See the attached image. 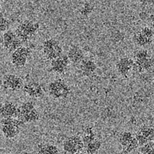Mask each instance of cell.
<instances>
[{
  "mask_svg": "<svg viewBox=\"0 0 154 154\" xmlns=\"http://www.w3.org/2000/svg\"><path fill=\"white\" fill-rule=\"evenodd\" d=\"M49 96L56 100H65L69 96L71 89L66 82L62 79H57L49 82L48 85Z\"/></svg>",
  "mask_w": 154,
  "mask_h": 154,
  "instance_id": "3",
  "label": "cell"
},
{
  "mask_svg": "<svg viewBox=\"0 0 154 154\" xmlns=\"http://www.w3.org/2000/svg\"><path fill=\"white\" fill-rule=\"evenodd\" d=\"M38 29L39 25L38 23L26 19L18 25L15 32L21 42L24 44L29 42L35 36Z\"/></svg>",
  "mask_w": 154,
  "mask_h": 154,
  "instance_id": "1",
  "label": "cell"
},
{
  "mask_svg": "<svg viewBox=\"0 0 154 154\" xmlns=\"http://www.w3.org/2000/svg\"><path fill=\"white\" fill-rule=\"evenodd\" d=\"M67 56L71 63H80L82 60L85 59V54L82 48L78 46H72L69 48V49L67 52Z\"/></svg>",
  "mask_w": 154,
  "mask_h": 154,
  "instance_id": "16",
  "label": "cell"
},
{
  "mask_svg": "<svg viewBox=\"0 0 154 154\" xmlns=\"http://www.w3.org/2000/svg\"><path fill=\"white\" fill-rule=\"evenodd\" d=\"M153 39L148 38L146 35H144L142 32L140 30L135 33L134 36H133V42L137 46H140V47H146L147 46L151 45Z\"/></svg>",
  "mask_w": 154,
  "mask_h": 154,
  "instance_id": "17",
  "label": "cell"
},
{
  "mask_svg": "<svg viewBox=\"0 0 154 154\" xmlns=\"http://www.w3.org/2000/svg\"><path fill=\"white\" fill-rule=\"evenodd\" d=\"M18 108L14 103L11 101H5L1 104L0 116L1 119L3 118H16L18 114Z\"/></svg>",
  "mask_w": 154,
  "mask_h": 154,
  "instance_id": "14",
  "label": "cell"
},
{
  "mask_svg": "<svg viewBox=\"0 0 154 154\" xmlns=\"http://www.w3.org/2000/svg\"><path fill=\"white\" fill-rule=\"evenodd\" d=\"M139 151L141 154H154V141L147 143L145 145L139 147Z\"/></svg>",
  "mask_w": 154,
  "mask_h": 154,
  "instance_id": "24",
  "label": "cell"
},
{
  "mask_svg": "<svg viewBox=\"0 0 154 154\" xmlns=\"http://www.w3.org/2000/svg\"><path fill=\"white\" fill-rule=\"evenodd\" d=\"M40 114L35 107L33 102H25L18 108L17 119L24 124L35 123L39 119Z\"/></svg>",
  "mask_w": 154,
  "mask_h": 154,
  "instance_id": "2",
  "label": "cell"
},
{
  "mask_svg": "<svg viewBox=\"0 0 154 154\" xmlns=\"http://www.w3.org/2000/svg\"><path fill=\"white\" fill-rule=\"evenodd\" d=\"M148 20L150 23H154V13H152L149 16V18H148Z\"/></svg>",
  "mask_w": 154,
  "mask_h": 154,
  "instance_id": "28",
  "label": "cell"
},
{
  "mask_svg": "<svg viewBox=\"0 0 154 154\" xmlns=\"http://www.w3.org/2000/svg\"><path fill=\"white\" fill-rule=\"evenodd\" d=\"M102 147V141L96 137L95 140L84 146L85 151L87 154H98Z\"/></svg>",
  "mask_w": 154,
  "mask_h": 154,
  "instance_id": "20",
  "label": "cell"
},
{
  "mask_svg": "<svg viewBox=\"0 0 154 154\" xmlns=\"http://www.w3.org/2000/svg\"><path fill=\"white\" fill-rule=\"evenodd\" d=\"M42 51L44 57L47 60L53 61L63 55V46L54 38H46L42 44Z\"/></svg>",
  "mask_w": 154,
  "mask_h": 154,
  "instance_id": "5",
  "label": "cell"
},
{
  "mask_svg": "<svg viewBox=\"0 0 154 154\" xmlns=\"http://www.w3.org/2000/svg\"><path fill=\"white\" fill-rule=\"evenodd\" d=\"M20 154H34V153L33 152H29V151H23V152H22Z\"/></svg>",
  "mask_w": 154,
  "mask_h": 154,
  "instance_id": "29",
  "label": "cell"
},
{
  "mask_svg": "<svg viewBox=\"0 0 154 154\" xmlns=\"http://www.w3.org/2000/svg\"><path fill=\"white\" fill-rule=\"evenodd\" d=\"M2 154H10V153H9V152H2Z\"/></svg>",
  "mask_w": 154,
  "mask_h": 154,
  "instance_id": "32",
  "label": "cell"
},
{
  "mask_svg": "<svg viewBox=\"0 0 154 154\" xmlns=\"http://www.w3.org/2000/svg\"><path fill=\"white\" fill-rule=\"evenodd\" d=\"M151 25H152V28H153V29H154V23H151Z\"/></svg>",
  "mask_w": 154,
  "mask_h": 154,
  "instance_id": "31",
  "label": "cell"
},
{
  "mask_svg": "<svg viewBox=\"0 0 154 154\" xmlns=\"http://www.w3.org/2000/svg\"><path fill=\"white\" fill-rule=\"evenodd\" d=\"M11 21L3 16L2 12H0V30L2 32H5L10 29Z\"/></svg>",
  "mask_w": 154,
  "mask_h": 154,
  "instance_id": "23",
  "label": "cell"
},
{
  "mask_svg": "<svg viewBox=\"0 0 154 154\" xmlns=\"http://www.w3.org/2000/svg\"><path fill=\"white\" fill-rule=\"evenodd\" d=\"M36 154H60V150L53 144L41 143L37 147Z\"/></svg>",
  "mask_w": 154,
  "mask_h": 154,
  "instance_id": "18",
  "label": "cell"
},
{
  "mask_svg": "<svg viewBox=\"0 0 154 154\" xmlns=\"http://www.w3.org/2000/svg\"><path fill=\"white\" fill-rule=\"evenodd\" d=\"M149 16V15H147L146 12H142V13H140V17L141 18V19H143V20H145L146 19H147V20H148Z\"/></svg>",
  "mask_w": 154,
  "mask_h": 154,
  "instance_id": "27",
  "label": "cell"
},
{
  "mask_svg": "<svg viewBox=\"0 0 154 154\" xmlns=\"http://www.w3.org/2000/svg\"><path fill=\"white\" fill-rule=\"evenodd\" d=\"M30 55H31V50L29 48L22 46L11 54V63L15 67L17 68L24 67L28 63Z\"/></svg>",
  "mask_w": 154,
  "mask_h": 154,
  "instance_id": "8",
  "label": "cell"
},
{
  "mask_svg": "<svg viewBox=\"0 0 154 154\" xmlns=\"http://www.w3.org/2000/svg\"><path fill=\"white\" fill-rule=\"evenodd\" d=\"M75 154H87V153H86V152H82H82H77V153H75Z\"/></svg>",
  "mask_w": 154,
  "mask_h": 154,
  "instance_id": "30",
  "label": "cell"
},
{
  "mask_svg": "<svg viewBox=\"0 0 154 154\" xmlns=\"http://www.w3.org/2000/svg\"><path fill=\"white\" fill-rule=\"evenodd\" d=\"M134 137V135L131 132L123 131L119 133L118 136V142L120 144L121 146L123 147V149H125L126 147L130 145Z\"/></svg>",
  "mask_w": 154,
  "mask_h": 154,
  "instance_id": "19",
  "label": "cell"
},
{
  "mask_svg": "<svg viewBox=\"0 0 154 154\" xmlns=\"http://www.w3.org/2000/svg\"><path fill=\"white\" fill-rule=\"evenodd\" d=\"M23 79L15 74H5L2 78V86L5 89L12 92H18L24 87Z\"/></svg>",
  "mask_w": 154,
  "mask_h": 154,
  "instance_id": "9",
  "label": "cell"
},
{
  "mask_svg": "<svg viewBox=\"0 0 154 154\" xmlns=\"http://www.w3.org/2000/svg\"><path fill=\"white\" fill-rule=\"evenodd\" d=\"M63 149L67 154H75L82 152L84 149V143L81 136L73 135L66 138L63 143Z\"/></svg>",
  "mask_w": 154,
  "mask_h": 154,
  "instance_id": "7",
  "label": "cell"
},
{
  "mask_svg": "<svg viewBox=\"0 0 154 154\" xmlns=\"http://www.w3.org/2000/svg\"><path fill=\"white\" fill-rule=\"evenodd\" d=\"M96 69H97V65L96 62L91 59L85 58L84 60L79 63V70L82 75L85 76L92 75L95 73Z\"/></svg>",
  "mask_w": 154,
  "mask_h": 154,
  "instance_id": "15",
  "label": "cell"
},
{
  "mask_svg": "<svg viewBox=\"0 0 154 154\" xmlns=\"http://www.w3.org/2000/svg\"><path fill=\"white\" fill-rule=\"evenodd\" d=\"M81 137H82L85 146L89 143H90L93 140H95L96 138V136L93 128L90 127V126H87V127H86L83 130V132H82V134L81 136Z\"/></svg>",
  "mask_w": 154,
  "mask_h": 154,
  "instance_id": "21",
  "label": "cell"
},
{
  "mask_svg": "<svg viewBox=\"0 0 154 154\" xmlns=\"http://www.w3.org/2000/svg\"><path fill=\"white\" fill-rule=\"evenodd\" d=\"M69 63L70 61L67 55L63 54L56 60L51 61V70L55 73L61 75V74H63L64 72H66Z\"/></svg>",
  "mask_w": 154,
  "mask_h": 154,
  "instance_id": "12",
  "label": "cell"
},
{
  "mask_svg": "<svg viewBox=\"0 0 154 154\" xmlns=\"http://www.w3.org/2000/svg\"><path fill=\"white\" fill-rule=\"evenodd\" d=\"M139 147H140V146H139L138 141H137V139L134 137V139H133V141L130 143V145L128 146L127 147H126L125 149H123V152L126 154H129L130 153V152H133V151H134L135 149H137Z\"/></svg>",
  "mask_w": 154,
  "mask_h": 154,
  "instance_id": "26",
  "label": "cell"
},
{
  "mask_svg": "<svg viewBox=\"0 0 154 154\" xmlns=\"http://www.w3.org/2000/svg\"><path fill=\"white\" fill-rule=\"evenodd\" d=\"M23 90L29 97L34 99L40 98L43 95L44 90L42 86L38 82L30 81L24 85Z\"/></svg>",
  "mask_w": 154,
  "mask_h": 154,
  "instance_id": "13",
  "label": "cell"
},
{
  "mask_svg": "<svg viewBox=\"0 0 154 154\" xmlns=\"http://www.w3.org/2000/svg\"><path fill=\"white\" fill-rule=\"evenodd\" d=\"M138 141L139 146H142L147 143L154 141V128L149 126H143L137 130L134 135Z\"/></svg>",
  "mask_w": 154,
  "mask_h": 154,
  "instance_id": "10",
  "label": "cell"
},
{
  "mask_svg": "<svg viewBox=\"0 0 154 154\" xmlns=\"http://www.w3.org/2000/svg\"><path fill=\"white\" fill-rule=\"evenodd\" d=\"M94 9V5L91 2H85L80 9V14L83 16H88L91 14Z\"/></svg>",
  "mask_w": 154,
  "mask_h": 154,
  "instance_id": "25",
  "label": "cell"
},
{
  "mask_svg": "<svg viewBox=\"0 0 154 154\" xmlns=\"http://www.w3.org/2000/svg\"><path fill=\"white\" fill-rule=\"evenodd\" d=\"M2 45L8 53H12L19 47L23 46V43L17 36L16 32L9 29L2 35Z\"/></svg>",
  "mask_w": 154,
  "mask_h": 154,
  "instance_id": "6",
  "label": "cell"
},
{
  "mask_svg": "<svg viewBox=\"0 0 154 154\" xmlns=\"http://www.w3.org/2000/svg\"><path fill=\"white\" fill-rule=\"evenodd\" d=\"M134 60L133 59L128 56L120 58L116 64V69L117 70L118 73L124 78H127L129 74L133 71Z\"/></svg>",
  "mask_w": 154,
  "mask_h": 154,
  "instance_id": "11",
  "label": "cell"
},
{
  "mask_svg": "<svg viewBox=\"0 0 154 154\" xmlns=\"http://www.w3.org/2000/svg\"><path fill=\"white\" fill-rule=\"evenodd\" d=\"M23 122L17 118H3L1 119V129L5 138L14 139L20 133L21 128L24 126Z\"/></svg>",
  "mask_w": 154,
  "mask_h": 154,
  "instance_id": "4",
  "label": "cell"
},
{
  "mask_svg": "<svg viewBox=\"0 0 154 154\" xmlns=\"http://www.w3.org/2000/svg\"><path fill=\"white\" fill-rule=\"evenodd\" d=\"M150 56H152L149 54V51L147 50V49H141L136 52V53L134 54V57H133V60L135 62L144 61V60L149 58Z\"/></svg>",
  "mask_w": 154,
  "mask_h": 154,
  "instance_id": "22",
  "label": "cell"
}]
</instances>
